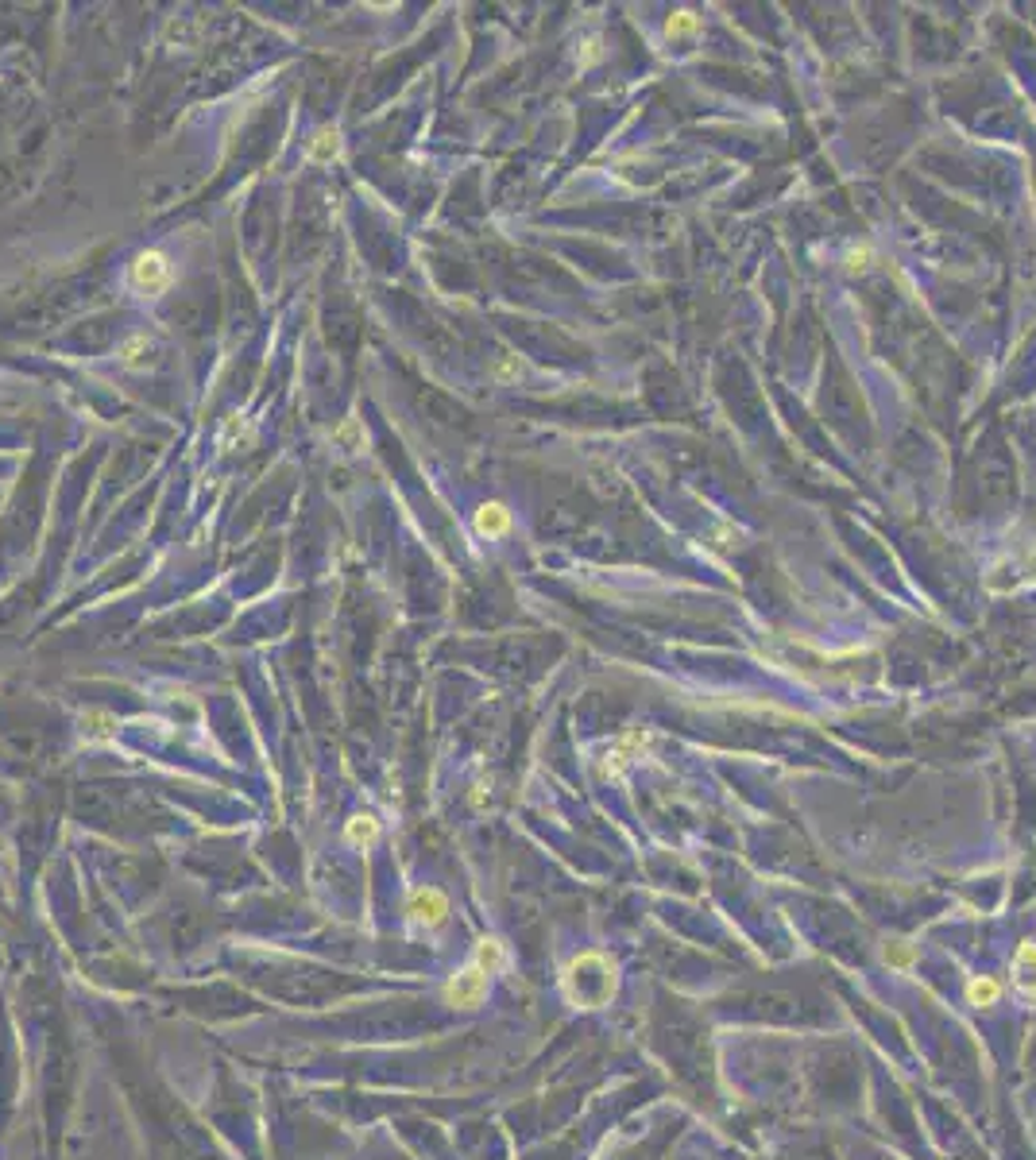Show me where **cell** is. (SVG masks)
Here are the masks:
<instances>
[{"label":"cell","instance_id":"1","mask_svg":"<svg viewBox=\"0 0 1036 1160\" xmlns=\"http://www.w3.org/2000/svg\"><path fill=\"white\" fill-rule=\"evenodd\" d=\"M561 994L573 1010H604L619 994V971L604 952H580L561 971Z\"/></svg>","mask_w":1036,"mask_h":1160},{"label":"cell","instance_id":"2","mask_svg":"<svg viewBox=\"0 0 1036 1160\" xmlns=\"http://www.w3.org/2000/svg\"><path fill=\"white\" fill-rule=\"evenodd\" d=\"M488 983H492V975L479 963H468V968H461L445 983V1006H453V1010H476L479 1001L488 998Z\"/></svg>","mask_w":1036,"mask_h":1160},{"label":"cell","instance_id":"3","mask_svg":"<svg viewBox=\"0 0 1036 1160\" xmlns=\"http://www.w3.org/2000/svg\"><path fill=\"white\" fill-rule=\"evenodd\" d=\"M128 283H132V290L147 294V298L163 294V290L171 286V263H167V255L140 252L132 259V268H128Z\"/></svg>","mask_w":1036,"mask_h":1160},{"label":"cell","instance_id":"4","mask_svg":"<svg viewBox=\"0 0 1036 1160\" xmlns=\"http://www.w3.org/2000/svg\"><path fill=\"white\" fill-rule=\"evenodd\" d=\"M406 917L418 928H441L449 917V898L437 886H415L406 898Z\"/></svg>","mask_w":1036,"mask_h":1160},{"label":"cell","instance_id":"5","mask_svg":"<svg viewBox=\"0 0 1036 1160\" xmlns=\"http://www.w3.org/2000/svg\"><path fill=\"white\" fill-rule=\"evenodd\" d=\"M1013 990H1017L1021 998L1036 1001V944L1033 940H1025L1017 948V955H1013Z\"/></svg>","mask_w":1036,"mask_h":1160},{"label":"cell","instance_id":"6","mask_svg":"<svg viewBox=\"0 0 1036 1160\" xmlns=\"http://www.w3.org/2000/svg\"><path fill=\"white\" fill-rule=\"evenodd\" d=\"M116 715L105 712V708H90V712L81 715V739L85 743H112L116 739Z\"/></svg>","mask_w":1036,"mask_h":1160},{"label":"cell","instance_id":"7","mask_svg":"<svg viewBox=\"0 0 1036 1160\" xmlns=\"http://www.w3.org/2000/svg\"><path fill=\"white\" fill-rule=\"evenodd\" d=\"M510 530V511L503 503H484L476 511V534L479 538H503Z\"/></svg>","mask_w":1036,"mask_h":1160},{"label":"cell","instance_id":"8","mask_svg":"<svg viewBox=\"0 0 1036 1160\" xmlns=\"http://www.w3.org/2000/svg\"><path fill=\"white\" fill-rule=\"evenodd\" d=\"M345 840L352 843V847H376L380 843V820H376V812H356L349 824H345Z\"/></svg>","mask_w":1036,"mask_h":1160},{"label":"cell","instance_id":"9","mask_svg":"<svg viewBox=\"0 0 1036 1160\" xmlns=\"http://www.w3.org/2000/svg\"><path fill=\"white\" fill-rule=\"evenodd\" d=\"M341 155V132L336 128H318L314 140L306 147V160L310 163H333Z\"/></svg>","mask_w":1036,"mask_h":1160},{"label":"cell","instance_id":"10","mask_svg":"<svg viewBox=\"0 0 1036 1160\" xmlns=\"http://www.w3.org/2000/svg\"><path fill=\"white\" fill-rule=\"evenodd\" d=\"M998 998H1002V983L994 975H974L967 983V1001L974 1010H990V1006H998Z\"/></svg>","mask_w":1036,"mask_h":1160},{"label":"cell","instance_id":"11","mask_svg":"<svg viewBox=\"0 0 1036 1160\" xmlns=\"http://www.w3.org/2000/svg\"><path fill=\"white\" fill-rule=\"evenodd\" d=\"M472 963H479V968L488 971V975H499V971L507 968V952H503V944L492 937H484L476 944V955H472Z\"/></svg>","mask_w":1036,"mask_h":1160},{"label":"cell","instance_id":"12","mask_svg":"<svg viewBox=\"0 0 1036 1160\" xmlns=\"http://www.w3.org/2000/svg\"><path fill=\"white\" fill-rule=\"evenodd\" d=\"M116 356H120V364H128V367H144L147 356H151V341H147V337H128L124 345L116 349Z\"/></svg>","mask_w":1036,"mask_h":1160},{"label":"cell","instance_id":"13","mask_svg":"<svg viewBox=\"0 0 1036 1160\" xmlns=\"http://www.w3.org/2000/svg\"><path fill=\"white\" fill-rule=\"evenodd\" d=\"M333 442L341 449L356 453V449L364 446V429H360V422H356V418H349V422H341V426L333 429Z\"/></svg>","mask_w":1036,"mask_h":1160},{"label":"cell","instance_id":"14","mask_svg":"<svg viewBox=\"0 0 1036 1160\" xmlns=\"http://www.w3.org/2000/svg\"><path fill=\"white\" fill-rule=\"evenodd\" d=\"M886 963L893 971H909L917 963V948L913 944H886Z\"/></svg>","mask_w":1036,"mask_h":1160},{"label":"cell","instance_id":"15","mask_svg":"<svg viewBox=\"0 0 1036 1160\" xmlns=\"http://www.w3.org/2000/svg\"><path fill=\"white\" fill-rule=\"evenodd\" d=\"M677 32H696V20L688 16V12H677V20H670V35Z\"/></svg>","mask_w":1036,"mask_h":1160}]
</instances>
